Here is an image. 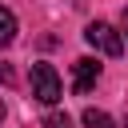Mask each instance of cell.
Instances as JSON below:
<instances>
[{
	"label": "cell",
	"mask_w": 128,
	"mask_h": 128,
	"mask_svg": "<svg viewBox=\"0 0 128 128\" xmlns=\"http://www.w3.org/2000/svg\"><path fill=\"white\" fill-rule=\"evenodd\" d=\"M44 128H72V116L68 112H48L44 116Z\"/></svg>",
	"instance_id": "8992f818"
},
{
	"label": "cell",
	"mask_w": 128,
	"mask_h": 128,
	"mask_svg": "<svg viewBox=\"0 0 128 128\" xmlns=\"http://www.w3.org/2000/svg\"><path fill=\"white\" fill-rule=\"evenodd\" d=\"M96 80H100V64H96L92 56L76 60V80H72V88H76V92H88V88H92Z\"/></svg>",
	"instance_id": "3957f363"
},
{
	"label": "cell",
	"mask_w": 128,
	"mask_h": 128,
	"mask_svg": "<svg viewBox=\"0 0 128 128\" xmlns=\"http://www.w3.org/2000/svg\"><path fill=\"white\" fill-rule=\"evenodd\" d=\"M12 80H16V76H12V68H8L4 60H0V84H12Z\"/></svg>",
	"instance_id": "52a82bcc"
},
{
	"label": "cell",
	"mask_w": 128,
	"mask_h": 128,
	"mask_svg": "<svg viewBox=\"0 0 128 128\" xmlns=\"http://www.w3.org/2000/svg\"><path fill=\"white\" fill-rule=\"evenodd\" d=\"M84 128H116V120L108 116V112H100V108H84Z\"/></svg>",
	"instance_id": "277c9868"
},
{
	"label": "cell",
	"mask_w": 128,
	"mask_h": 128,
	"mask_svg": "<svg viewBox=\"0 0 128 128\" xmlns=\"http://www.w3.org/2000/svg\"><path fill=\"white\" fill-rule=\"evenodd\" d=\"M124 128H128V120H124Z\"/></svg>",
	"instance_id": "30bf717a"
},
{
	"label": "cell",
	"mask_w": 128,
	"mask_h": 128,
	"mask_svg": "<svg viewBox=\"0 0 128 128\" xmlns=\"http://www.w3.org/2000/svg\"><path fill=\"white\" fill-rule=\"evenodd\" d=\"M84 40H88L96 52H104V56H120V52H124V36H120L112 24H104V20H92V24L84 28Z\"/></svg>",
	"instance_id": "6da1fadb"
},
{
	"label": "cell",
	"mask_w": 128,
	"mask_h": 128,
	"mask_svg": "<svg viewBox=\"0 0 128 128\" xmlns=\"http://www.w3.org/2000/svg\"><path fill=\"white\" fill-rule=\"evenodd\" d=\"M12 40H16V16L0 4V48H4V44H12Z\"/></svg>",
	"instance_id": "5b68a950"
},
{
	"label": "cell",
	"mask_w": 128,
	"mask_h": 128,
	"mask_svg": "<svg viewBox=\"0 0 128 128\" xmlns=\"http://www.w3.org/2000/svg\"><path fill=\"white\" fill-rule=\"evenodd\" d=\"M120 28H124V32H128V8H124V16H120Z\"/></svg>",
	"instance_id": "ba28073f"
},
{
	"label": "cell",
	"mask_w": 128,
	"mask_h": 128,
	"mask_svg": "<svg viewBox=\"0 0 128 128\" xmlns=\"http://www.w3.org/2000/svg\"><path fill=\"white\" fill-rule=\"evenodd\" d=\"M0 120H4V100H0Z\"/></svg>",
	"instance_id": "9c48e42d"
},
{
	"label": "cell",
	"mask_w": 128,
	"mask_h": 128,
	"mask_svg": "<svg viewBox=\"0 0 128 128\" xmlns=\"http://www.w3.org/2000/svg\"><path fill=\"white\" fill-rule=\"evenodd\" d=\"M32 96L40 100V104H56L60 100V76H56V68L52 64H32Z\"/></svg>",
	"instance_id": "7a4b0ae2"
}]
</instances>
